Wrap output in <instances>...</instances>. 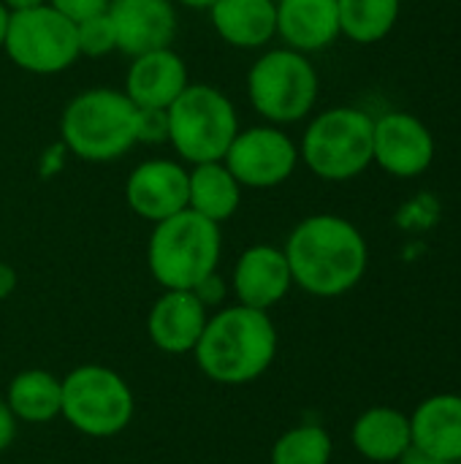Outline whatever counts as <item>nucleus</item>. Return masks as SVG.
Segmentation results:
<instances>
[{"instance_id":"obj_1","label":"nucleus","mask_w":461,"mask_h":464,"mask_svg":"<svg viewBox=\"0 0 461 464\" xmlns=\"http://www.w3.org/2000/svg\"><path fill=\"white\" fill-rule=\"evenodd\" d=\"M293 285L318 299H334L353 291L370 266L364 234L340 215H310L283 247Z\"/></svg>"},{"instance_id":"obj_2","label":"nucleus","mask_w":461,"mask_h":464,"mask_svg":"<svg viewBox=\"0 0 461 464\" xmlns=\"http://www.w3.org/2000/svg\"><path fill=\"white\" fill-rule=\"evenodd\" d=\"M193 353L209 381L223 386L253 383L277 356V329L266 310L234 304L206 321Z\"/></svg>"},{"instance_id":"obj_3","label":"nucleus","mask_w":461,"mask_h":464,"mask_svg":"<svg viewBox=\"0 0 461 464\" xmlns=\"http://www.w3.org/2000/svg\"><path fill=\"white\" fill-rule=\"evenodd\" d=\"M136 106L122 90L92 87L71 98L60 114V141L87 163H109L136 144Z\"/></svg>"},{"instance_id":"obj_4","label":"nucleus","mask_w":461,"mask_h":464,"mask_svg":"<svg viewBox=\"0 0 461 464\" xmlns=\"http://www.w3.org/2000/svg\"><path fill=\"white\" fill-rule=\"evenodd\" d=\"M223 253L220 226L193 209L155 223L147 245V266L166 291H193L217 272Z\"/></svg>"},{"instance_id":"obj_5","label":"nucleus","mask_w":461,"mask_h":464,"mask_svg":"<svg viewBox=\"0 0 461 464\" xmlns=\"http://www.w3.org/2000/svg\"><path fill=\"white\" fill-rule=\"evenodd\" d=\"M375 120L356 106H334L312 117L307 125L299 158L326 182H348L372 166Z\"/></svg>"},{"instance_id":"obj_6","label":"nucleus","mask_w":461,"mask_h":464,"mask_svg":"<svg viewBox=\"0 0 461 464\" xmlns=\"http://www.w3.org/2000/svg\"><path fill=\"white\" fill-rule=\"evenodd\" d=\"M318 71L307 54L280 46L264 52L247 73V98L269 125L304 120L318 101Z\"/></svg>"},{"instance_id":"obj_7","label":"nucleus","mask_w":461,"mask_h":464,"mask_svg":"<svg viewBox=\"0 0 461 464\" xmlns=\"http://www.w3.org/2000/svg\"><path fill=\"white\" fill-rule=\"evenodd\" d=\"M166 114L168 144L193 166L223 160L239 133V117L231 98L212 84H187Z\"/></svg>"},{"instance_id":"obj_8","label":"nucleus","mask_w":461,"mask_h":464,"mask_svg":"<svg viewBox=\"0 0 461 464\" xmlns=\"http://www.w3.org/2000/svg\"><path fill=\"white\" fill-rule=\"evenodd\" d=\"M133 392L109 367L84 364L62 378L60 416L87 438H114L133 421Z\"/></svg>"},{"instance_id":"obj_9","label":"nucleus","mask_w":461,"mask_h":464,"mask_svg":"<svg viewBox=\"0 0 461 464\" xmlns=\"http://www.w3.org/2000/svg\"><path fill=\"white\" fill-rule=\"evenodd\" d=\"M3 49L16 68L38 76L62 73L82 57L76 24L49 3L11 11Z\"/></svg>"},{"instance_id":"obj_10","label":"nucleus","mask_w":461,"mask_h":464,"mask_svg":"<svg viewBox=\"0 0 461 464\" xmlns=\"http://www.w3.org/2000/svg\"><path fill=\"white\" fill-rule=\"evenodd\" d=\"M223 163L242 188L266 190L291 179L299 163V147L280 125H253L234 136Z\"/></svg>"},{"instance_id":"obj_11","label":"nucleus","mask_w":461,"mask_h":464,"mask_svg":"<svg viewBox=\"0 0 461 464\" xmlns=\"http://www.w3.org/2000/svg\"><path fill=\"white\" fill-rule=\"evenodd\" d=\"M437 144L424 120L408 111H386L372 128V163L397 179H413L429 171Z\"/></svg>"},{"instance_id":"obj_12","label":"nucleus","mask_w":461,"mask_h":464,"mask_svg":"<svg viewBox=\"0 0 461 464\" xmlns=\"http://www.w3.org/2000/svg\"><path fill=\"white\" fill-rule=\"evenodd\" d=\"M106 14L114 24L117 49L128 57L166 49L177 35L174 0H109Z\"/></svg>"},{"instance_id":"obj_13","label":"nucleus","mask_w":461,"mask_h":464,"mask_svg":"<svg viewBox=\"0 0 461 464\" xmlns=\"http://www.w3.org/2000/svg\"><path fill=\"white\" fill-rule=\"evenodd\" d=\"M125 201L141 220L155 226L187 209V171L177 160H144L125 182Z\"/></svg>"},{"instance_id":"obj_14","label":"nucleus","mask_w":461,"mask_h":464,"mask_svg":"<svg viewBox=\"0 0 461 464\" xmlns=\"http://www.w3.org/2000/svg\"><path fill=\"white\" fill-rule=\"evenodd\" d=\"M231 288L239 304L253 310H272L280 304L293 288L291 266L283 247L274 245H253L247 247L231 275Z\"/></svg>"},{"instance_id":"obj_15","label":"nucleus","mask_w":461,"mask_h":464,"mask_svg":"<svg viewBox=\"0 0 461 464\" xmlns=\"http://www.w3.org/2000/svg\"><path fill=\"white\" fill-rule=\"evenodd\" d=\"M190 84L185 60L171 49H155L133 57L125 73V95L136 109H168Z\"/></svg>"},{"instance_id":"obj_16","label":"nucleus","mask_w":461,"mask_h":464,"mask_svg":"<svg viewBox=\"0 0 461 464\" xmlns=\"http://www.w3.org/2000/svg\"><path fill=\"white\" fill-rule=\"evenodd\" d=\"M209 315L193 291H166L147 315V334L163 353H193Z\"/></svg>"},{"instance_id":"obj_17","label":"nucleus","mask_w":461,"mask_h":464,"mask_svg":"<svg viewBox=\"0 0 461 464\" xmlns=\"http://www.w3.org/2000/svg\"><path fill=\"white\" fill-rule=\"evenodd\" d=\"M413 449L446 464H461V394H432L410 413Z\"/></svg>"},{"instance_id":"obj_18","label":"nucleus","mask_w":461,"mask_h":464,"mask_svg":"<svg viewBox=\"0 0 461 464\" xmlns=\"http://www.w3.org/2000/svg\"><path fill=\"white\" fill-rule=\"evenodd\" d=\"M277 35L302 54L331 46L340 33L337 0H274Z\"/></svg>"},{"instance_id":"obj_19","label":"nucleus","mask_w":461,"mask_h":464,"mask_svg":"<svg viewBox=\"0 0 461 464\" xmlns=\"http://www.w3.org/2000/svg\"><path fill=\"white\" fill-rule=\"evenodd\" d=\"M215 33L236 49H258L277 35L274 0H215L209 8Z\"/></svg>"},{"instance_id":"obj_20","label":"nucleus","mask_w":461,"mask_h":464,"mask_svg":"<svg viewBox=\"0 0 461 464\" xmlns=\"http://www.w3.org/2000/svg\"><path fill=\"white\" fill-rule=\"evenodd\" d=\"M351 440L364 459L378 464H397L413 449L410 416L386 405L370 408L353 421Z\"/></svg>"},{"instance_id":"obj_21","label":"nucleus","mask_w":461,"mask_h":464,"mask_svg":"<svg viewBox=\"0 0 461 464\" xmlns=\"http://www.w3.org/2000/svg\"><path fill=\"white\" fill-rule=\"evenodd\" d=\"M242 204V185L223 160L196 163L187 171V209L212 223H226Z\"/></svg>"},{"instance_id":"obj_22","label":"nucleus","mask_w":461,"mask_h":464,"mask_svg":"<svg viewBox=\"0 0 461 464\" xmlns=\"http://www.w3.org/2000/svg\"><path fill=\"white\" fill-rule=\"evenodd\" d=\"M5 402H8L11 413L16 416V421L46 424L60 416L62 381L46 370H24L11 381Z\"/></svg>"},{"instance_id":"obj_23","label":"nucleus","mask_w":461,"mask_h":464,"mask_svg":"<svg viewBox=\"0 0 461 464\" xmlns=\"http://www.w3.org/2000/svg\"><path fill=\"white\" fill-rule=\"evenodd\" d=\"M340 33L356 44L383 41L399 22L402 0H337Z\"/></svg>"},{"instance_id":"obj_24","label":"nucleus","mask_w":461,"mask_h":464,"mask_svg":"<svg viewBox=\"0 0 461 464\" xmlns=\"http://www.w3.org/2000/svg\"><path fill=\"white\" fill-rule=\"evenodd\" d=\"M331 454V435L321 424H302L277 438L272 446V464H329Z\"/></svg>"},{"instance_id":"obj_25","label":"nucleus","mask_w":461,"mask_h":464,"mask_svg":"<svg viewBox=\"0 0 461 464\" xmlns=\"http://www.w3.org/2000/svg\"><path fill=\"white\" fill-rule=\"evenodd\" d=\"M76 41H79V54L82 57H103L117 49L114 38V24L109 14H95L84 22H76Z\"/></svg>"},{"instance_id":"obj_26","label":"nucleus","mask_w":461,"mask_h":464,"mask_svg":"<svg viewBox=\"0 0 461 464\" xmlns=\"http://www.w3.org/2000/svg\"><path fill=\"white\" fill-rule=\"evenodd\" d=\"M163 141H168L166 109H139L136 111V144H163Z\"/></svg>"},{"instance_id":"obj_27","label":"nucleus","mask_w":461,"mask_h":464,"mask_svg":"<svg viewBox=\"0 0 461 464\" xmlns=\"http://www.w3.org/2000/svg\"><path fill=\"white\" fill-rule=\"evenodd\" d=\"M54 11H60L65 19H71L73 24L76 22H84L95 14H103L109 8V0H46Z\"/></svg>"},{"instance_id":"obj_28","label":"nucleus","mask_w":461,"mask_h":464,"mask_svg":"<svg viewBox=\"0 0 461 464\" xmlns=\"http://www.w3.org/2000/svg\"><path fill=\"white\" fill-rule=\"evenodd\" d=\"M193 294H196L198 302L209 310V307H215V304H220V302L226 299V280H223L217 272H212L209 277H204V280L193 288Z\"/></svg>"},{"instance_id":"obj_29","label":"nucleus","mask_w":461,"mask_h":464,"mask_svg":"<svg viewBox=\"0 0 461 464\" xmlns=\"http://www.w3.org/2000/svg\"><path fill=\"white\" fill-rule=\"evenodd\" d=\"M16 438V416L11 413L8 402L0 400V454L14 443Z\"/></svg>"},{"instance_id":"obj_30","label":"nucleus","mask_w":461,"mask_h":464,"mask_svg":"<svg viewBox=\"0 0 461 464\" xmlns=\"http://www.w3.org/2000/svg\"><path fill=\"white\" fill-rule=\"evenodd\" d=\"M65 144L62 141H57L49 152L43 150V155H41V177H52V174H57L60 171V166H62V158H65Z\"/></svg>"},{"instance_id":"obj_31","label":"nucleus","mask_w":461,"mask_h":464,"mask_svg":"<svg viewBox=\"0 0 461 464\" xmlns=\"http://www.w3.org/2000/svg\"><path fill=\"white\" fill-rule=\"evenodd\" d=\"M14 288H16V272L11 264L0 261V302L8 299L14 294Z\"/></svg>"},{"instance_id":"obj_32","label":"nucleus","mask_w":461,"mask_h":464,"mask_svg":"<svg viewBox=\"0 0 461 464\" xmlns=\"http://www.w3.org/2000/svg\"><path fill=\"white\" fill-rule=\"evenodd\" d=\"M397 464H446V462H437V459H432V457H427V454H421V451H416V449H410L402 459Z\"/></svg>"},{"instance_id":"obj_33","label":"nucleus","mask_w":461,"mask_h":464,"mask_svg":"<svg viewBox=\"0 0 461 464\" xmlns=\"http://www.w3.org/2000/svg\"><path fill=\"white\" fill-rule=\"evenodd\" d=\"M8 11H24V8H35V5H43L46 0H0Z\"/></svg>"},{"instance_id":"obj_34","label":"nucleus","mask_w":461,"mask_h":464,"mask_svg":"<svg viewBox=\"0 0 461 464\" xmlns=\"http://www.w3.org/2000/svg\"><path fill=\"white\" fill-rule=\"evenodd\" d=\"M8 16L11 11L0 3V49H3V41H5V30H8Z\"/></svg>"},{"instance_id":"obj_35","label":"nucleus","mask_w":461,"mask_h":464,"mask_svg":"<svg viewBox=\"0 0 461 464\" xmlns=\"http://www.w3.org/2000/svg\"><path fill=\"white\" fill-rule=\"evenodd\" d=\"M174 3H179V5H187V8H209L215 0H174Z\"/></svg>"}]
</instances>
